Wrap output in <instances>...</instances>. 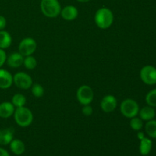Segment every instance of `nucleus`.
Instances as JSON below:
<instances>
[{"label":"nucleus","instance_id":"f257e3e1","mask_svg":"<svg viewBox=\"0 0 156 156\" xmlns=\"http://www.w3.org/2000/svg\"><path fill=\"white\" fill-rule=\"evenodd\" d=\"M114 17L112 11L108 8H101L94 15V22L101 29H108L114 23Z\"/></svg>","mask_w":156,"mask_h":156},{"label":"nucleus","instance_id":"f03ea898","mask_svg":"<svg viewBox=\"0 0 156 156\" xmlns=\"http://www.w3.org/2000/svg\"><path fill=\"white\" fill-rule=\"evenodd\" d=\"M13 115L15 123L21 127H27L31 124L34 120L33 113L24 106L15 108Z\"/></svg>","mask_w":156,"mask_h":156},{"label":"nucleus","instance_id":"7ed1b4c3","mask_svg":"<svg viewBox=\"0 0 156 156\" xmlns=\"http://www.w3.org/2000/svg\"><path fill=\"white\" fill-rule=\"evenodd\" d=\"M60 3L58 0H41V10L44 16L49 18H55L60 15Z\"/></svg>","mask_w":156,"mask_h":156},{"label":"nucleus","instance_id":"20e7f679","mask_svg":"<svg viewBox=\"0 0 156 156\" xmlns=\"http://www.w3.org/2000/svg\"><path fill=\"white\" fill-rule=\"evenodd\" d=\"M120 113L123 117L131 119L138 115L140 111V107L135 100L127 98L123 100L120 104Z\"/></svg>","mask_w":156,"mask_h":156},{"label":"nucleus","instance_id":"39448f33","mask_svg":"<svg viewBox=\"0 0 156 156\" xmlns=\"http://www.w3.org/2000/svg\"><path fill=\"white\" fill-rule=\"evenodd\" d=\"M76 98L82 105H90L94 99V91L92 88L87 85H83L78 88Z\"/></svg>","mask_w":156,"mask_h":156},{"label":"nucleus","instance_id":"423d86ee","mask_svg":"<svg viewBox=\"0 0 156 156\" xmlns=\"http://www.w3.org/2000/svg\"><path fill=\"white\" fill-rule=\"evenodd\" d=\"M13 83L20 89L27 90L31 88L33 80L30 76L24 72H19L13 76Z\"/></svg>","mask_w":156,"mask_h":156},{"label":"nucleus","instance_id":"0eeeda50","mask_svg":"<svg viewBox=\"0 0 156 156\" xmlns=\"http://www.w3.org/2000/svg\"><path fill=\"white\" fill-rule=\"evenodd\" d=\"M37 50V42L31 37H26L21 40L18 45V52L22 56H30Z\"/></svg>","mask_w":156,"mask_h":156},{"label":"nucleus","instance_id":"6e6552de","mask_svg":"<svg viewBox=\"0 0 156 156\" xmlns=\"http://www.w3.org/2000/svg\"><path fill=\"white\" fill-rule=\"evenodd\" d=\"M140 78L145 84L153 85L156 84V68L152 66H145L140 70Z\"/></svg>","mask_w":156,"mask_h":156},{"label":"nucleus","instance_id":"1a4fd4ad","mask_svg":"<svg viewBox=\"0 0 156 156\" xmlns=\"http://www.w3.org/2000/svg\"><path fill=\"white\" fill-rule=\"evenodd\" d=\"M117 100L112 94H107L100 102V107L105 113L113 112L117 108Z\"/></svg>","mask_w":156,"mask_h":156},{"label":"nucleus","instance_id":"9d476101","mask_svg":"<svg viewBox=\"0 0 156 156\" xmlns=\"http://www.w3.org/2000/svg\"><path fill=\"white\" fill-rule=\"evenodd\" d=\"M24 59V56H22L19 52H14L8 56L6 62L11 68H18L23 65Z\"/></svg>","mask_w":156,"mask_h":156},{"label":"nucleus","instance_id":"9b49d317","mask_svg":"<svg viewBox=\"0 0 156 156\" xmlns=\"http://www.w3.org/2000/svg\"><path fill=\"white\" fill-rule=\"evenodd\" d=\"M60 15L66 21H73L77 18L79 15V11L75 6L67 5L61 9Z\"/></svg>","mask_w":156,"mask_h":156},{"label":"nucleus","instance_id":"f8f14e48","mask_svg":"<svg viewBox=\"0 0 156 156\" xmlns=\"http://www.w3.org/2000/svg\"><path fill=\"white\" fill-rule=\"evenodd\" d=\"M13 84V76L9 71L0 69V88L7 89Z\"/></svg>","mask_w":156,"mask_h":156},{"label":"nucleus","instance_id":"ddd939ff","mask_svg":"<svg viewBox=\"0 0 156 156\" xmlns=\"http://www.w3.org/2000/svg\"><path fill=\"white\" fill-rule=\"evenodd\" d=\"M15 106L12 102L4 101L0 104V117L1 118H9L12 117L15 112Z\"/></svg>","mask_w":156,"mask_h":156},{"label":"nucleus","instance_id":"4468645a","mask_svg":"<svg viewBox=\"0 0 156 156\" xmlns=\"http://www.w3.org/2000/svg\"><path fill=\"white\" fill-rule=\"evenodd\" d=\"M14 139V130L12 128L0 129V145H9Z\"/></svg>","mask_w":156,"mask_h":156},{"label":"nucleus","instance_id":"2eb2a0df","mask_svg":"<svg viewBox=\"0 0 156 156\" xmlns=\"http://www.w3.org/2000/svg\"><path fill=\"white\" fill-rule=\"evenodd\" d=\"M10 149L12 153H14L16 155H21L25 151V145L21 141V140L18 139H13L10 143Z\"/></svg>","mask_w":156,"mask_h":156},{"label":"nucleus","instance_id":"dca6fc26","mask_svg":"<svg viewBox=\"0 0 156 156\" xmlns=\"http://www.w3.org/2000/svg\"><path fill=\"white\" fill-rule=\"evenodd\" d=\"M138 114L140 115V118L142 120L149 121V120L154 119L155 116V111L152 107L146 106L140 110Z\"/></svg>","mask_w":156,"mask_h":156},{"label":"nucleus","instance_id":"f3484780","mask_svg":"<svg viewBox=\"0 0 156 156\" xmlns=\"http://www.w3.org/2000/svg\"><path fill=\"white\" fill-rule=\"evenodd\" d=\"M12 42L10 34L4 30H0V49L5 50L9 48Z\"/></svg>","mask_w":156,"mask_h":156},{"label":"nucleus","instance_id":"a211bd4d","mask_svg":"<svg viewBox=\"0 0 156 156\" xmlns=\"http://www.w3.org/2000/svg\"><path fill=\"white\" fill-rule=\"evenodd\" d=\"M152 147V142L150 139L144 137L140 140V152L142 155H148L150 153Z\"/></svg>","mask_w":156,"mask_h":156},{"label":"nucleus","instance_id":"6ab92c4d","mask_svg":"<svg viewBox=\"0 0 156 156\" xmlns=\"http://www.w3.org/2000/svg\"><path fill=\"white\" fill-rule=\"evenodd\" d=\"M26 102H27V99H26L25 96L20 93L14 94L12 98V105L16 108L24 107L26 105Z\"/></svg>","mask_w":156,"mask_h":156},{"label":"nucleus","instance_id":"aec40b11","mask_svg":"<svg viewBox=\"0 0 156 156\" xmlns=\"http://www.w3.org/2000/svg\"><path fill=\"white\" fill-rule=\"evenodd\" d=\"M146 132L151 138L156 139V120H151L147 121L145 126Z\"/></svg>","mask_w":156,"mask_h":156},{"label":"nucleus","instance_id":"412c9836","mask_svg":"<svg viewBox=\"0 0 156 156\" xmlns=\"http://www.w3.org/2000/svg\"><path fill=\"white\" fill-rule=\"evenodd\" d=\"M23 65L24 66V67L27 69L32 70L36 68L37 65V62L35 57H34L32 55H30V56H24Z\"/></svg>","mask_w":156,"mask_h":156},{"label":"nucleus","instance_id":"4be33fe9","mask_svg":"<svg viewBox=\"0 0 156 156\" xmlns=\"http://www.w3.org/2000/svg\"><path fill=\"white\" fill-rule=\"evenodd\" d=\"M143 120H142L139 117H133V118L130 119V121H129V126H130V127L133 130L140 131V129H142V128L143 126Z\"/></svg>","mask_w":156,"mask_h":156},{"label":"nucleus","instance_id":"5701e85b","mask_svg":"<svg viewBox=\"0 0 156 156\" xmlns=\"http://www.w3.org/2000/svg\"><path fill=\"white\" fill-rule=\"evenodd\" d=\"M146 101L149 106L156 107V88L149 91L146 96Z\"/></svg>","mask_w":156,"mask_h":156},{"label":"nucleus","instance_id":"b1692460","mask_svg":"<svg viewBox=\"0 0 156 156\" xmlns=\"http://www.w3.org/2000/svg\"><path fill=\"white\" fill-rule=\"evenodd\" d=\"M31 93L35 98H41L44 94V88L40 84H34L31 86Z\"/></svg>","mask_w":156,"mask_h":156},{"label":"nucleus","instance_id":"393cba45","mask_svg":"<svg viewBox=\"0 0 156 156\" xmlns=\"http://www.w3.org/2000/svg\"><path fill=\"white\" fill-rule=\"evenodd\" d=\"M82 113L84 114V116L86 117H90L93 114V108L90 105H83V108L82 109Z\"/></svg>","mask_w":156,"mask_h":156},{"label":"nucleus","instance_id":"a878e982","mask_svg":"<svg viewBox=\"0 0 156 156\" xmlns=\"http://www.w3.org/2000/svg\"><path fill=\"white\" fill-rule=\"evenodd\" d=\"M6 59H7V55L5 51L2 49H0V69L6 62Z\"/></svg>","mask_w":156,"mask_h":156},{"label":"nucleus","instance_id":"bb28decb","mask_svg":"<svg viewBox=\"0 0 156 156\" xmlns=\"http://www.w3.org/2000/svg\"><path fill=\"white\" fill-rule=\"evenodd\" d=\"M7 21H6L5 18L2 15H0V30H4L5 27H6Z\"/></svg>","mask_w":156,"mask_h":156},{"label":"nucleus","instance_id":"cd10ccee","mask_svg":"<svg viewBox=\"0 0 156 156\" xmlns=\"http://www.w3.org/2000/svg\"><path fill=\"white\" fill-rule=\"evenodd\" d=\"M0 156H10V155L5 149L0 148Z\"/></svg>","mask_w":156,"mask_h":156},{"label":"nucleus","instance_id":"c85d7f7f","mask_svg":"<svg viewBox=\"0 0 156 156\" xmlns=\"http://www.w3.org/2000/svg\"><path fill=\"white\" fill-rule=\"evenodd\" d=\"M137 137H138V139L140 140H141L142 139H143L145 137L144 136V133H143V132H139L138 133H137Z\"/></svg>","mask_w":156,"mask_h":156},{"label":"nucleus","instance_id":"c756f323","mask_svg":"<svg viewBox=\"0 0 156 156\" xmlns=\"http://www.w3.org/2000/svg\"><path fill=\"white\" fill-rule=\"evenodd\" d=\"M79 2H88L91 1V0H77Z\"/></svg>","mask_w":156,"mask_h":156}]
</instances>
